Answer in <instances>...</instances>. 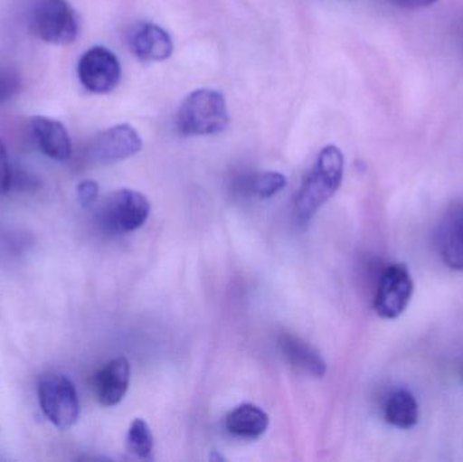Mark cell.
<instances>
[{
  "label": "cell",
  "mask_w": 463,
  "mask_h": 462,
  "mask_svg": "<svg viewBox=\"0 0 463 462\" xmlns=\"http://www.w3.org/2000/svg\"><path fill=\"white\" fill-rule=\"evenodd\" d=\"M230 124L227 100L213 89H198L187 95L176 117L179 133L187 137L222 132Z\"/></svg>",
  "instance_id": "2"
},
{
  "label": "cell",
  "mask_w": 463,
  "mask_h": 462,
  "mask_svg": "<svg viewBox=\"0 0 463 462\" xmlns=\"http://www.w3.org/2000/svg\"><path fill=\"white\" fill-rule=\"evenodd\" d=\"M438 247L443 262L451 270L463 271V203L446 212L438 233Z\"/></svg>",
  "instance_id": "11"
},
{
  "label": "cell",
  "mask_w": 463,
  "mask_h": 462,
  "mask_svg": "<svg viewBox=\"0 0 463 462\" xmlns=\"http://www.w3.org/2000/svg\"><path fill=\"white\" fill-rule=\"evenodd\" d=\"M76 193H78L79 203L83 208H90L97 203L98 195H99V186H98L97 182L86 179V181L78 184Z\"/></svg>",
  "instance_id": "19"
},
{
  "label": "cell",
  "mask_w": 463,
  "mask_h": 462,
  "mask_svg": "<svg viewBox=\"0 0 463 462\" xmlns=\"http://www.w3.org/2000/svg\"><path fill=\"white\" fill-rule=\"evenodd\" d=\"M286 184H288V181L285 176L282 174L274 173V171L259 174V175L253 176L250 182V192L261 200L278 194L280 190L285 189Z\"/></svg>",
  "instance_id": "17"
},
{
  "label": "cell",
  "mask_w": 463,
  "mask_h": 462,
  "mask_svg": "<svg viewBox=\"0 0 463 462\" xmlns=\"http://www.w3.org/2000/svg\"><path fill=\"white\" fill-rule=\"evenodd\" d=\"M32 133L38 148L56 162H67L72 155V144L64 125L49 117L32 119Z\"/></svg>",
  "instance_id": "12"
},
{
  "label": "cell",
  "mask_w": 463,
  "mask_h": 462,
  "mask_svg": "<svg viewBox=\"0 0 463 462\" xmlns=\"http://www.w3.org/2000/svg\"><path fill=\"white\" fill-rule=\"evenodd\" d=\"M383 414L389 425L402 430H410L419 422L418 401L410 391H394L386 401Z\"/></svg>",
  "instance_id": "15"
},
{
  "label": "cell",
  "mask_w": 463,
  "mask_h": 462,
  "mask_svg": "<svg viewBox=\"0 0 463 462\" xmlns=\"http://www.w3.org/2000/svg\"><path fill=\"white\" fill-rule=\"evenodd\" d=\"M121 73L119 60L105 46L89 49L78 62L79 80L92 94H109L116 90Z\"/></svg>",
  "instance_id": "7"
},
{
  "label": "cell",
  "mask_w": 463,
  "mask_h": 462,
  "mask_svg": "<svg viewBox=\"0 0 463 462\" xmlns=\"http://www.w3.org/2000/svg\"><path fill=\"white\" fill-rule=\"evenodd\" d=\"M130 382V363L125 357L114 358L106 363L94 379L95 395L103 407L121 403Z\"/></svg>",
  "instance_id": "10"
},
{
  "label": "cell",
  "mask_w": 463,
  "mask_h": 462,
  "mask_svg": "<svg viewBox=\"0 0 463 462\" xmlns=\"http://www.w3.org/2000/svg\"><path fill=\"white\" fill-rule=\"evenodd\" d=\"M11 186V168L7 151L0 138V195L5 194Z\"/></svg>",
  "instance_id": "20"
},
{
  "label": "cell",
  "mask_w": 463,
  "mask_h": 462,
  "mask_svg": "<svg viewBox=\"0 0 463 462\" xmlns=\"http://www.w3.org/2000/svg\"><path fill=\"white\" fill-rule=\"evenodd\" d=\"M413 279L404 263H393L383 270L374 298V311L386 320L404 314L413 296Z\"/></svg>",
  "instance_id": "6"
},
{
  "label": "cell",
  "mask_w": 463,
  "mask_h": 462,
  "mask_svg": "<svg viewBox=\"0 0 463 462\" xmlns=\"http://www.w3.org/2000/svg\"><path fill=\"white\" fill-rule=\"evenodd\" d=\"M279 346L285 357L305 373L313 377H323L326 374V361L307 342L302 341L298 336L283 334L279 339Z\"/></svg>",
  "instance_id": "14"
},
{
  "label": "cell",
  "mask_w": 463,
  "mask_h": 462,
  "mask_svg": "<svg viewBox=\"0 0 463 462\" xmlns=\"http://www.w3.org/2000/svg\"><path fill=\"white\" fill-rule=\"evenodd\" d=\"M30 24L33 33L51 45H70L79 35L78 16L67 0H35Z\"/></svg>",
  "instance_id": "3"
},
{
  "label": "cell",
  "mask_w": 463,
  "mask_h": 462,
  "mask_svg": "<svg viewBox=\"0 0 463 462\" xmlns=\"http://www.w3.org/2000/svg\"><path fill=\"white\" fill-rule=\"evenodd\" d=\"M127 450L140 460L154 458V436L146 420H133L128 431Z\"/></svg>",
  "instance_id": "16"
},
{
  "label": "cell",
  "mask_w": 463,
  "mask_h": 462,
  "mask_svg": "<svg viewBox=\"0 0 463 462\" xmlns=\"http://www.w3.org/2000/svg\"><path fill=\"white\" fill-rule=\"evenodd\" d=\"M132 53L144 62H159L170 59L174 42L163 27L152 22H136L127 33Z\"/></svg>",
  "instance_id": "9"
},
{
  "label": "cell",
  "mask_w": 463,
  "mask_h": 462,
  "mask_svg": "<svg viewBox=\"0 0 463 462\" xmlns=\"http://www.w3.org/2000/svg\"><path fill=\"white\" fill-rule=\"evenodd\" d=\"M151 203L146 195L132 189H121L106 198L99 219L109 232L129 233L146 224Z\"/></svg>",
  "instance_id": "5"
},
{
  "label": "cell",
  "mask_w": 463,
  "mask_h": 462,
  "mask_svg": "<svg viewBox=\"0 0 463 462\" xmlns=\"http://www.w3.org/2000/svg\"><path fill=\"white\" fill-rule=\"evenodd\" d=\"M389 3L402 10L415 11L431 7L438 0H389Z\"/></svg>",
  "instance_id": "21"
},
{
  "label": "cell",
  "mask_w": 463,
  "mask_h": 462,
  "mask_svg": "<svg viewBox=\"0 0 463 462\" xmlns=\"http://www.w3.org/2000/svg\"><path fill=\"white\" fill-rule=\"evenodd\" d=\"M345 174V155L336 146L321 149L315 167L302 184L296 198L299 222H307L339 189Z\"/></svg>",
  "instance_id": "1"
},
{
  "label": "cell",
  "mask_w": 463,
  "mask_h": 462,
  "mask_svg": "<svg viewBox=\"0 0 463 462\" xmlns=\"http://www.w3.org/2000/svg\"><path fill=\"white\" fill-rule=\"evenodd\" d=\"M21 87L19 76L8 68H0V105L10 100Z\"/></svg>",
  "instance_id": "18"
},
{
  "label": "cell",
  "mask_w": 463,
  "mask_h": 462,
  "mask_svg": "<svg viewBox=\"0 0 463 462\" xmlns=\"http://www.w3.org/2000/svg\"><path fill=\"white\" fill-rule=\"evenodd\" d=\"M38 401L46 420L60 430H67L80 415L78 391L64 374L51 373L38 382Z\"/></svg>",
  "instance_id": "4"
},
{
  "label": "cell",
  "mask_w": 463,
  "mask_h": 462,
  "mask_svg": "<svg viewBox=\"0 0 463 462\" xmlns=\"http://www.w3.org/2000/svg\"><path fill=\"white\" fill-rule=\"evenodd\" d=\"M269 425V415L253 404H241L236 407L225 420L227 430L237 438H260L266 433Z\"/></svg>",
  "instance_id": "13"
},
{
  "label": "cell",
  "mask_w": 463,
  "mask_h": 462,
  "mask_svg": "<svg viewBox=\"0 0 463 462\" xmlns=\"http://www.w3.org/2000/svg\"><path fill=\"white\" fill-rule=\"evenodd\" d=\"M143 149V140L135 127L119 124L95 136L87 149V156L97 165H110L135 156Z\"/></svg>",
  "instance_id": "8"
}]
</instances>
